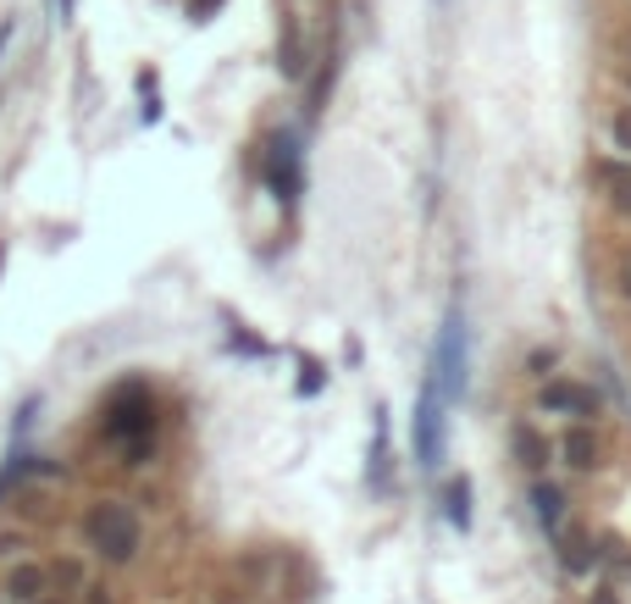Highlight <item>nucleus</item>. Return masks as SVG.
Segmentation results:
<instances>
[{"label": "nucleus", "instance_id": "obj_10", "mask_svg": "<svg viewBox=\"0 0 631 604\" xmlns=\"http://www.w3.org/2000/svg\"><path fill=\"white\" fill-rule=\"evenodd\" d=\"M609 150L620 161H631V106H615L609 112Z\"/></svg>", "mask_w": 631, "mask_h": 604}, {"label": "nucleus", "instance_id": "obj_18", "mask_svg": "<svg viewBox=\"0 0 631 604\" xmlns=\"http://www.w3.org/2000/svg\"><path fill=\"white\" fill-rule=\"evenodd\" d=\"M620 294H626V300H631V267H626V278H620Z\"/></svg>", "mask_w": 631, "mask_h": 604}, {"label": "nucleus", "instance_id": "obj_16", "mask_svg": "<svg viewBox=\"0 0 631 604\" xmlns=\"http://www.w3.org/2000/svg\"><path fill=\"white\" fill-rule=\"evenodd\" d=\"M211 7H222V0H195V18H206Z\"/></svg>", "mask_w": 631, "mask_h": 604}, {"label": "nucleus", "instance_id": "obj_14", "mask_svg": "<svg viewBox=\"0 0 631 604\" xmlns=\"http://www.w3.org/2000/svg\"><path fill=\"white\" fill-rule=\"evenodd\" d=\"M554 367V350H531V372H549Z\"/></svg>", "mask_w": 631, "mask_h": 604}, {"label": "nucleus", "instance_id": "obj_13", "mask_svg": "<svg viewBox=\"0 0 631 604\" xmlns=\"http://www.w3.org/2000/svg\"><path fill=\"white\" fill-rule=\"evenodd\" d=\"M23 549H28V533H0V560H23Z\"/></svg>", "mask_w": 631, "mask_h": 604}, {"label": "nucleus", "instance_id": "obj_21", "mask_svg": "<svg viewBox=\"0 0 631 604\" xmlns=\"http://www.w3.org/2000/svg\"><path fill=\"white\" fill-rule=\"evenodd\" d=\"M0 604H7V599H0Z\"/></svg>", "mask_w": 631, "mask_h": 604}, {"label": "nucleus", "instance_id": "obj_6", "mask_svg": "<svg viewBox=\"0 0 631 604\" xmlns=\"http://www.w3.org/2000/svg\"><path fill=\"white\" fill-rule=\"evenodd\" d=\"M560 450H565V461H571L576 472H593V466H598V455H604V450H598V433H593V427H571Z\"/></svg>", "mask_w": 631, "mask_h": 604}, {"label": "nucleus", "instance_id": "obj_20", "mask_svg": "<svg viewBox=\"0 0 631 604\" xmlns=\"http://www.w3.org/2000/svg\"><path fill=\"white\" fill-rule=\"evenodd\" d=\"M0 262H7V255H0Z\"/></svg>", "mask_w": 631, "mask_h": 604}, {"label": "nucleus", "instance_id": "obj_4", "mask_svg": "<svg viewBox=\"0 0 631 604\" xmlns=\"http://www.w3.org/2000/svg\"><path fill=\"white\" fill-rule=\"evenodd\" d=\"M544 410H554V416H593L598 399H593V388H576V383H544Z\"/></svg>", "mask_w": 631, "mask_h": 604}, {"label": "nucleus", "instance_id": "obj_17", "mask_svg": "<svg viewBox=\"0 0 631 604\" xmlns=\"http://www.w3.org/2000/svg\"><path fill=\"white\" fill-rule=\"evenodd\" d=\"M7 39H12V23H7V28H0V56H7Z\"/></svg>", "mask_w": 631, "mask_h": 604}, {"label": "nucleus", "instance_id": "obj_9", "mask_svg": "<svg viewBox=\"0 0 631 604\" xmlns=\"http://www.w3.org/2000/svg\"><path fill=\"white\" fill-rule=\"evenodd\" d=\"M598 178L615 189V211H631V172L620 161H598Z\"/></svg>", "mask_w": 631, "mask_h": 604}, {"label": "nucleus", "instance_id": "obj_8", "mask_svg": "<svg viewBox=\"0 0 631 604\" xmlns=\"http://www.w3.org/2000/svg\"><path fill=\"white\" fill-rule=\"evenodd\" d=\"M510 439H515V455H521V461H526L531 472H544V466H549V444H544V439H537V433H531V427H526V421L515 427V433H510Z\"/></svg>", "mask_w": 631, "mask_h": 604}, {"label": "nucleus", "instance_id": "obj_11", "mask_svg": "<svg viewBox=\"0 0 631 604\" xmlns=\"http://www.w3.org/2000/svg\"><path fill=\"white\" fill-rule=\"evenodd\" d=\"M448 522H455L460 533L471 527V483H466V477H460L455 488H448Z\"/></svg>", "mask_w": 631, "mask_h": 604}, {"label": "nucleus", "instance_id": "obj_12", "mask_svg": "<svg viewBox=\"0 0 631 604\" xmlns=\"http://www.w3.org/2000/svg\"><path fill=\"white\" fill-rule=\"evenodd\" d=\"M332 78H338V61L327 56V67H322V72H316V83H311V106H305L311 117H316V112L327 106V95H332Z\"/></svg>", "mask_w": 631, "mask_h": 604}, {"label": "nucleus", "instance_id": "obj_2", "mask_svg": "<svg viewBox=\"0 0 631 604\" xmlns=\"http://www.w3.org/2000/svg\"><path fill=\"white\" fill-rule=\"evenodd\" d=\"M50 566L45 560H12L7 566V577H0V599L7 604H39L45 593H50Z\"/></svg>", "mask_w": 631, "mask_h": 604}, {"label": "nucleus", "instance_id": "obj_5", "mask_svg": "<svg viewBox=\"0 0 631 604\" xmlns=\"http://www.w3.org/2000/svg\"><path fill=\"white\" fill-rule=\"evenodd\" d=\"M266 172H272V189H278L283 200H294V189H300V155H294L289 139L272 144V161H266Z\"/></svg>", "mask_w": 631, "mask_h": 604}, {"label": "nucleus", "instance_id": "obj_1", "mask_svg": "<svg viewBox=\"0 0 631 604\" xmlns=\"http://www.w3.org/2000/svg\"><path fill=\"white\" fill-rule=\"evenodd\" d=\"M83 544L95 549L106 566H128L139 555V544H144L139 515L122 499H95V504L83 510Z\"/></svg>", "mask_w": 631, "mask_h": 604}, {"label": "nucleus", "instance_id": "obj_7", "mask_svg": "<svg viewBox=\"0 0 631 604\" xmlns=\"http://www.w3.org/2000/svg\"><path fill=\"white\" fill-rule=\"evenodd\" d=\"M531 504H537V522H544L549 533L565 527V493L554 483H531Z\"/></svg>", "mask_w": 631, "mask_h": 604}, {"label": "nucleus", "instance_id": "obj_19", "mask_svg": "<svg viewBox=\"0 0 631 604\" xmlns=\"http://www.w3.org/2000/svg\"><path fill=\"white\" fill-rule=\"evenodd\" d=\"M39 604H67V599H50V593H45V599H39Z\"/></svg>", "mask_w": 631, "mask_h": 604}, {"label": "nucleus", "instance_id": "obj_15", "mask_svg": "<svg viewBox=\"0 0 631 604\" xmlns=\"http://www.w3.org/2000/svg\"><path fill=\"white\" fill-rule=\"evenodd\" d=\"M593 604H620V599H615L609 588H593Z\"/></svg>", "mask_w": 631, "mask_h": 604}, {"label": "nucleus", "instance_id": "obj_3", "mask_svg": "<svg viewBox=\"0 0 631 604\" xmlns=\"http://www.w3.org/2000/svg\"><path fill=\"white\" fill-rule=\"evenodd\" d=\"M278 67H283V78H305V67H311L305 28H300L294 12H283V28H278Z\"/></svg>", "mask_w": 631, "mask_h": 604}]
</instances>
